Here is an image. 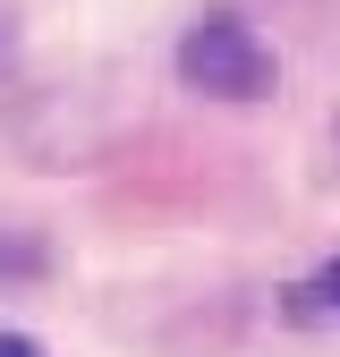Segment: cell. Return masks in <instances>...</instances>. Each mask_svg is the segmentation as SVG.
Instances as JSON below:
<instances>
[{
  "instance_id": "obj_3",
  "label": "cell",
  "mask_w": 340,
  "mask_h": 357,
  "mask_svg": "<svg viewBox=\"0 0 340 357\" xmlns=\"http://www.w3.org/2000/svg\"><path fill=\"white\" fill-rule=\"evenodd\" d=\"M34 264H42L34 247H0V273H34Z\"/></svg>"
},
{
  "instance_id": "obj_4",
  "label": "cell",
  "mask_w": 340,
  "mask_h": 357,
  "mask_svg": "<svg viewBox=\"0 0 340 357\" xmlns=\"http://www.w3.org/2000/svg\"><path fill=\"white\" fill-rule=\"evenodd\" d=\"M0 357H42V340H26V332H0Z\"/></svg>"
},
{
  "instance_id": "obj_2",
  "label": "cell",
  "mask_w": 340,
  "mask_h": 357,
  "mask_svg": "<svg viewBox=\"0 0 340 357\" xmlns=\"http://www.w3.org/2000/svg\"><path fill=\"white\" fill-rule=\"evenodd\" d=\"M289 324H340V255L315 264L307 281H289Z\"/></svg>"
},
{
  "instance_id": "obj_1",
  "label": "cell",
  "mask_w": 340,
  "mask_h": 357,
  "mask_svg": "<svg viewBox=\"0 0 340 357\" xmlns=\"http://www.w3.org/2000/svg\"><path fill=\"white\" fill-rule=\"evenodd\" d=\"M179 85H196L212 102H255L272 94V52L238 9H196L179 34Z\"/></svg>"
},
{
  "instance_id": "obj_5",
  "label": "cell",
  "mask_w": 340,
  "mask_h": 357,
  "mask_svg": "<svg viewBox=\"0 0 340 357\" xmlns=\"http://www.w3.org/2000/svg\"><path fill=\"white\" fill-rule=\"evenodd\" d=\"M0 60H9V17H0Z\"/></svg>"
}]
</instances>
